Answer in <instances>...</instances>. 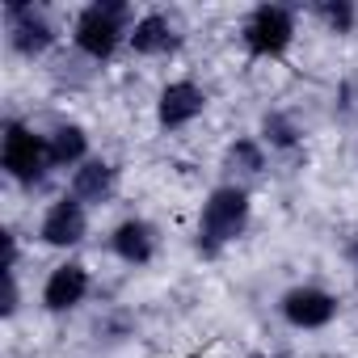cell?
<instances>
[{"label": "cell", "instance_id": "277c9868", "mask_svg": "<svg viewBox=\"0 0 358 358\" xmlns=\"http://www.w3.org/2000/svg\"><path fill=\"white\" fill-rule=\"evenodd\" d=\"M236 38L249 59H282L299 38V9L278 5V0H262L241 17Z\"/></svg>", "mask_w": 358, "mask_h": 358}, {"label": "cell", "instance_id": "2e32d148", "mask_svg": "<svg viewBox=\"0 0 358 358\" xmlns=\"http://www.w3.org/2000/svg\"><path fill=\"white\" fill-rule=\"evenodd\" d=\"M253 135L270 148V156H274V152H295V148L303 143V131H299V122H295L287 110H266Z\"/></svg>", "mask_w": 358, "mask_h": 358}, {"label": "cell", "instance_id": "6da1fadb", "mask_svg": "<svg viewBox=\"0 0 358 358\" xmlns=\"http://www.w3.org/2000/svg\"><path fill=\"white\" fill-rule=\"evenodd\" d=\"M253 228V190L232 186V182H215L199 207L194 220V249L199 257L215 262L224 257L232 245H241Z\"/></svg>", "mask_w": 358, "mask_h": 358}, {"label": "cell", "instance_id": "52a82bcc", "mask_svg": "<svg viewBox=\"0 0 358 358\" xmlns=\"http://www.w3.org/2000/svg\"><path fill=\"white\" fill-rule=\"evenodd\" d=\"M211 106V93L207 85H199L194 76H173L160 85L156 101H152V118H156V131L173 135V131H186L194 127Z\"/></svg>", "mask_w": 358, "mask_h": 358}, {"label": "cell", "instance_id": "5bb4252c", "mask_svg": "<svg viewBox=\"0 0 358 358\" xmlns=\"http://www.w3.org/2000/svg\"><path fill=\"white\" fill-rule=\"evenodd\" d=\"M47 143H51L55 173H59V169H64V173H72V169H80L89 156H97V152H93V139H89V131H85L80 122H72V118H64V122L47 127Z\"/></svg>", "mask_w": 358, "mask_h": 358}, {"label": "cell", "instance_id": "9c48e42d", "mask_svg": "<svg viewBox=\"0 0 358 358\" xmlns=\"http://www.w3.org/2000/svg\"><path fill=\"white\" fill-rule=\"evenodd\" d=\"M89 232H93V211L80 199H72L68 190L55 203H47V211L38 220V245L55 249V253H76L89 241Z\"/></svg>", "mask_w": 358, "mask_h": 358}, {"label": "cell", "instance_id": "9a60e30c", "mask_svg": "<svg viewBox=\"0 0 358 358\" xmlns=\"http://www.w3.org/2000/svg\"><path fill=\"white\" fill-rule=\"evenodd\" d=\"M303 13L333 38H350L358 30V5L354 0H312Z\"/></svg>", "mask_w": 358, "mask_h": 358}, {"label": "cell", "instance_id": "30bf717a", "mask_svg": "<svg viewBox=\"0 0 358 358\" xmlns=\"http://www.w3.org/2000/svg\"><path fill=\"white\" fill-rule=\"evenodd\" d=\"M182 47H186V22L177 9H143L127 43V51L139 59H173Z\"/></svg>", "mask_w": 358, "mask_h": 358}, {"label": "cell", "instance_id": "7a4b0ae2", "mask_svg": "<svg viewBox=\"0 0 358 358\" xmlns=\"http://www.w3.org/2000/svg\"><path fill=\"white\" fill-rule=\"evenodd\" d=\"M135 5L127 0H93V5L76 9L72 26H68V38H72V51L89 64H110L127 51L131 43V26H135Z\"/></svg>", "mask_w": 358, "mask_h": 358}, {"label": "cell", "instance_id": "4fadbf2b", "mask_svg": "<svg viewBox=\"0 0 358 358\" xmlns=\"http://www.w3.org/2000/svg\"><path fill=\"white\" fill-rule=\"evenodd\" d=\"M220 169H224V182L253 190V182H262L266 169H270V148H266L257 135H236V139L224 148Z\"/></svg>", "mask_w": 358, "mask_h": 358}, {"label": "cell", "instance_id": "ac0fdd59", "mask_svg": "<svg viewBox=\"0 0 358 358\" xmlns=\"http://www.w3.org/2000/svg\"><path fill=\"white\" fill-rule=\"evenodd\" d=\"M341 262H345V270L358 278V232H350V236L341 241Z\"/></svg>", "mask_w": 358, "mask_h": 358}, {"label": "cell", "instance_id": "5b68a950", "mask_svg": "<svg viewBox=\"0 0 358 358\" xmlns=\"http://www.w3.org/2000/svg\"><path fill=\"white\" fill-rule=\"evenodd\" d=\"M0 30H5V47L30 64L47 59L64 38L51 9L34 5V0H9V5H0Z\"/></svg>", "mask_w": 358, "mask_h": 358}, {"label": "cell", "instance_id": "7c38bea8", "mask_svg": "<svg viewBox=\"0 0 358 358\" xmlns=\"http://www.w3.org/2000/svg\"><path fill=\"white\" fill-rule=\"evenodd\" d=\"M118 190H122V169H118V160H110V156H89L80 169L68 173V194L80 199L89 211L110 207V203L118 199Z\"/></svg>", "mask_w": 358, "mask_h": 358}, {"label": "cell", "instance_id": "8fae6325", "mask_svg": "<svg viewBox=\"0 0 358 358\" xmlns=\"http://www.w3.org/2000/svg\"><path fill=\"white\" fill-rule=\"evenodd\" d=\"M106 249H110L114 262H122V266H131V270H148V266L160 257L164 236H160V228H156L148 215H122V220L110 228Z\"/></svg>", "mask_w": 358, "mask_h": 358}, {"label": "cell", "instance_id": "8992f818", "mask_svg": "<svg viewBox=\"0 0 358 358\" xmlns=\"http://www.w3.org/2000/svg\"><path fill=\"white\" fill-rule=\"evenodd\" d=\"M337 316H341V299L320 282H295L278 295V320L295 333H324Z\"/></svg>", "mask_w": 358, "mask_h": 358}, {"label": "cell", "instance_id": "3957f363", "mask_svg": "<svg viewBox=\"0 0 358 358\" xmlns=\"http://www.w3.org/2000/svg\"><path fill=\"white\" fill-rule=\"evenodd\" d=\"M0 169L22 190L47 186V177L55 173L47 131H38L26 118H5V127H0Z\"/></svg>", "mask_w": 358, "mask_h": 358}, {"label": "cell", "instance_id": "e0dca14e", "mask_svg": "<svg viewBox=\"0 0 358 358\" xmlns=\"http://www.w3.org/2000/svg\"><path fill=\"white\" fill-rule=\"evenodd\" d=\"M22 312V270H5V308H0V316L13 320Z\"/></svg>", "mask_w": 358, "mask_h": 358}, {"label": "cell", "instance_id": "ba28073f", "mask_svg": "<svg viewBox=\"0 0 358 358\" xmlns=\"http://www.w3.org/2000/svg\"><path fill=\"white\" fill-rule=\"evenodd\" d=\"M89 295H93V270L80 257H64L47 270L38 287V308L47 316H72L89 303Z\"/></svg>", "mask_w": 358, "mask_h": 358}]
</instances>
